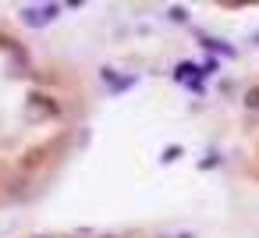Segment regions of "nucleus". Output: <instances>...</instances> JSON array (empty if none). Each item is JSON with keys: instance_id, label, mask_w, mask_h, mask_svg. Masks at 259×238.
I'll return each mask as SVG.
<instances>
[{"instance_id": "obj_1", "label": "nucleus", "mask_w": 259, "mask_h": 238, "mask_svg": "<svg viewBox=\"0 0 259 238\" xmlns=\"http://www.w3.org/2000/svg\"><path fill=\"white\" fill-rule=\"evenodd\" d=\"M178 156H181V146H167V149H164V160H167V164L178 160Z\"/></svg>"}, {"instance_id": "obj_2", "label": "nucleus", "mask_w": 259, "mask_h": 238, "mask_svg": "<svg viewBox=\"0 0 259 238\" xmlns=\"http://www.w3.org/2000/svg\"><path fill=\"white\" fill-rule=\"evenodd\" d=\"M170 18H174V22H184L188 15H184V8H170Z\"/></svg>"}, {"instance_id": "obj_3", "label": "nucleus", "mask_w": 259, "mask_h": 238, "mask_svg": "<svg viewBox=\"0 0 259 238\" xmlns=\"http://www.w3.org/2000/svg\"><path fill=\"white\" fill-rule=\"evenodd\" d=\"M245 103H248V107H259V89H252V93L245 96Z\"/></svg>"}]
</instances>
